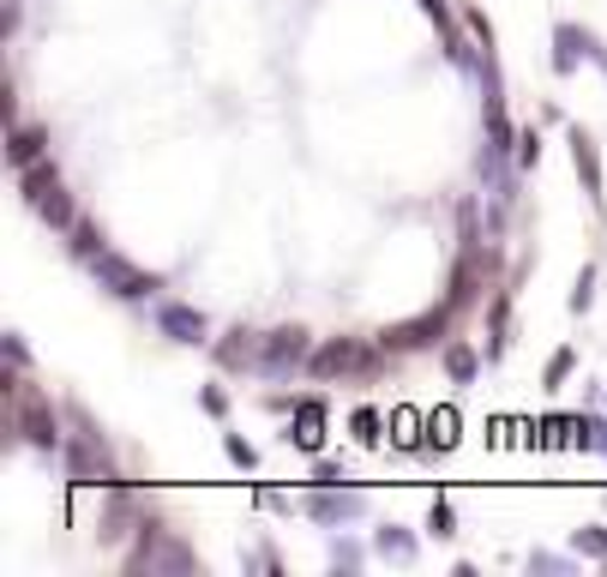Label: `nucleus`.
I'll use <instances>...</instances> for the list:
<instances>
[{"mask_svg": "<svg viewBox=\"0 0 607 577\" xmlns=\"http://www.w3.org/2000/svg\"><path fill=\"white\" fill-rule=\"evenodd\" d=\"M19 192L31 199V211H37L49 229L72 235V223H79V205H72V192H67V181H61V169H54L49 157L31 162V169H19Z\"/></svg>", "mask_w": 607, "mask_h": 577, "instance_id": "nucleus-1", "label": "nucleus"}, {"mask_svg": "<svg viewBox=\"0 0 607 577\" xmlns=\"http://www.w3.org/2000/svg\"><path fill=\"white\" fill-rule=\"evenodd\" d=\"M72 427H79V434H67V446H61L67 476L79 481V487H109V481H121V476H115V464H109V439L91 427V416H84V409H72Z\"/></svg>", "mask_w": 607, "mask_h": 577, "instance_id": "nucleus-2", "label": "nucleus"}, {"mask_svg": "<svg viewBox=\"0 0 607 577\" xmlns=\"http://www.w3.org/2000/svg\"><path fill=\"white\" fill-rule=\"evenodd\" d=\"M139 529H145V541L127 554V566H132V571H175V577H187L192 566H199V559H192V547H187L181 536H169V529H162L157 517H145Z\"/></svg>", "mask_w": 607, "mask_h": 577, "instance_id": "nucleus-3", "label": "nucleus"}, {"mask_svg": "<svg viewBox=\"0 0 607 577\" xmlns=\"http://www.w3.org/2000/svg\"><path fill=\"white\" fill-rule=\"evenodd\" d=\"M379 367V355L361 344V337H331V344L314 349V361H307V374L314 379H367Z\"/></svg>", "mask_w": 607, "mask_h": 577, "instance_id": "nucleus-4", "label": "nucleus"}, {"mask_svg": "<svg viewBox=\"0 0 607 577\" xmlns=\"http://www.w3.org/2000/svg\"><path fill=\"white\" fill-rule=\"evenodd\" d=\"M91 277H97V283L109 289V295H121V301H151V295L162 289L157 271H139V265L121 259L115 247H102V253L91 259Z\"/></svg>", "mask_w": 607, "mask_h": 577, "instance_id": "nucleus-5", "label": "nucleus"}, {"mask_svg": "<svg viewBox=\"0 0 607 577\" xmlns=\"http://www.w3.org/2000/svg\"><path fill=\"white\" fill-rule=\"evenodd\" d=\"M12 434H19L24 446H37V451H61V446H67V434H61V421H54V409L42 404L37 391H24V385H19V404H12Z\"/></svg>", "mask_w": 607, "mask_h": 577, "instance_id": "nucleus-6", "label": "nucleus"}, {"mask_svg": "<svg viewBox=\"0 0 607 577\" xmlns=\"http://www.w3.org/2000/svg\"><path fill=\"white\" fill-rule=\"evenodd\" d=\"M314 361V337L301 325H283V331H265V349H259V374L265 379H283L295 367Z\"/></svg>", "mask_w": 607, "mask_h": 577, "instance_id": "nucleus-7", "label": "nucleus"}, {"mask_svg": "<svg viewBox=\"0 0 607 577\" xmlns=\"http://www.w3.org/2000/svg\"><path fill=\"white\" fill-rule=\"evenodd\" d=\"M446 331H451V301H446V307H427L421 319H404V325H391V331L379 337V349H391V355H409V349H434V344H446Z\"/></svg>", "mask_w": 607, "mask_h": 577, "instance_id": "nucleus-8", "label": "nucleus"}, {"mask_svg": "<svg viewBox=\"0 0 607 577\" xmlns=\"http://www.w3.org/2000/svg\"><path fill=\"white\" fill-rule=\"evenodd\" d=\"M157 331L169 337V344H187V349L217 344V337H211V319H205L199 307H187V301H157Z\"/></svg>", "mask_w": 607, "mask_h": 577, "instance_id": "nucleus-9", "label": "nucleus"}, {"mask_svg": "<svg viewBox=\"0 0 607 577\" xmlns=\"http://www.w3.org/2000/svg\"><path fill=\"white\" fill-rule=\"evenodd\" d=\"M307 517H314V524H361V517H367V494H355V487H314Z\"/></svg>", "mask_w": 607, "mask_h": 577, "instance_id": "nucleus-10", "label": "nucleus"}, {"mask_svg": "<svg viewBox=\"0 0 607 577\" xmlns=\"http://www.w3.org/2000/svg\"><path fill=\"white\" fill-rule=\"evenodd\" d=\"M259 349H265V331H247V325H235L211 344V355L229 367V374H259Z\"/></svg>", "mask_w": 607, "mask_h": 577, "instance_id": "nucleus-11", "label": "nucleus"}, {"mask_svg": "<svg viewBox=\"0 0 607 577\" xmlns=\"http://www.w3.org/2000/svg\"><path fill=\"white\" fill-rule=\"evenodd\" d=\"M571 162H577V175H584L589 205H607V192H601V157H596V139H589L584 127H571Z\"/></svg>", "mask_w": 607, "mask_h": 577, "instance_id": "nucleus-12", "label": "nucleus"}, {"mask_svg": "<svg viewBox=\"0 0 607 577\" xmlns=\"http://www.w3.org/2000/svg\"><path fill=\"white\" fill-rule=\"evenodd\" d=\"M42 157H49V132H42V127L19 121L7 132V162H12V169H31V162H42Z\"/></svg>", "mask_w": 607, "mask_h": 577, "instance_id": "nucleus-13", "label": "nucleus"}, {"mask_svg": "<svg viewBox=\"0 0 607 577\" xmlns=\"http://www.w3.org/2000/svg\"><path fill=\"white\" fill-rule=\"evenodd\" d=\"M325 404H314V397H307V404H295V421H289V446H301V451H314L319 457V446H325Z\"/></svg>", "mask_w": 607, "mask_h": 577, "instance_id": "nucleus-14", "label": "nucleus"}, {"mask_svg": "<svg viewBox=\"0 0 607 577\" xmlns=\"http://www.w3.org/2000/svg\"><path fill=\"white\" fill-rule=\"evenodd\" d=\"M577 54H596V42H589V31H577V24H559L554 31V72H577Z\"/></svg>", "mask_w": 607, "mask_h": 577, "instance_id": "nucleus-15", "label": "nucleus"}, {"mask_svg": "<svg viewBox=\"0 0 607 577\" xmlns=\"http://www.w3.org/2000/svg\"><path fill=\"white\" fill-rule=\"evenodd\" d=\"M132 524V494L121 481H109V511H102V541H121Z\"/></svg>", "mask_w": 607, "mask_h": 577, "instance_id": "nucleus-16", "label": "nucleus"}, {"mask_svg": "<svg viewBox=\"0 0 607 577\" xmlns=\"http://www.w3.org/2000/svg\"><path fill=\"white\" fill-rule=\"evenodd\" d=\"M374 554L391 559V566H409V559H416V536H409V529H397V524H385L379 536H374Z\"/></svg>", "mask_w": 607, "mask_h": 577, "instance_id": "nucleus-17", "label": "nucleus"}, {"mask_svg": "<svg viewBox=\"0 0 607 577\" xmlns=\"http://www.w3.org/2000/svg\"><path fill=\"white\" fill-rule=\"evenodd\" d=\"M571 554H584V559H601V566H607V529H601V524H584V529H577V536H571Z\"/></svg>", "mask_w": 607, "mask_h": 577, "instance_id": "nucleus-18", "label": "nucleus"}, {"mask_svg": "<svg viewBox=\"0 0 607 577\" xmlns=\"http://www.w3.org/2000/svg\"><path fill=\"white\" fill-rule=\"evenodd\" d=\"M427 446H434V451H451L457 446V416H451V409L427 416Z\"/></svg>", "mask_w": 607, "mask_h": 577, "instance_id": "nucleus-19", "label": "nucleus"}, {"mask_svg": "<svg viewBox=\"0 0 607 577\" xmlns=\"http://www.w3.org/2000/svg\"><path fill=\"white\" fill-rule=\"evenodd\" d=\"M446 367H451V379L457 385H464V379H476V349H469V344H446Z\"/></svg>", "mask_w": 607, "mask_h": 577, "instance_id": "nucleus-20", "label": "nucleus"}, {"mask_svg": "<svg viewBox=\"0 0 607 577\" xmlns=\"http://www.w3.org/2000/svg\"><path fill=\"white\" fill-rule=\"evenodd\" d=\"M72 253H79L84 265H91V259L102 253V235H97V223H84V217L72 223Z\"/></svg>", "mask_w": 607, "mask_h": 577, "instance_id": "nucleus-21", "label": "nucleus"}, {"mask_svg": "<svg viewBox=\"0 0 607 577\" xmlns=\"http://www.w3.org/2000/svg\"><path fill=\"white\" fill-rule=\"evenodd\" d=\"M464 301H476V259H464L451 277V307H464Z\"/></svg>", "mask_w": 607, "mask_h": 577, "instance_id": "nucleus-22", "label": "nucleus"}, {"mask_svg": "<svg viewBox=\"0 0 607 577\" xmlns=\"http://www.w3.org/2000/svg\"><path fill=\"white\" fill-rule=\"evenodd\" d=\"M427 529H434L439 541H446V536H457V511L446 506V499H434V511H427Z\"/></svg>", "mask_w": 607, "mask_h": 577, "instance_id": "nucleus-23", "label": "nucleus"}, {"mask_svg": "<svg viewBox=\"0 0 607 577\" xmlns=\"http://www.w3.org/2000/svg\"><path fill=\"white\" fill-rule=\"evenodd\" d=\"M307 481H314V487H344V481H349V469H344V464H331V457H319Z\"/></svg>", "mask_w": 607, "mask_h": 577, "instance_id": "nucleus-24", "label": "nucleus"}, {"mask_svg": "<svg viewBox=\"0 0 607 577\" xmlns=\"http://www.w3.org/2000/svg\"><path fill=\"white\" fill-rule=\"evenodd\" d=\"M349 427H355V439L379 446V427H385V421H379V409H355V421H349Z\"/></svg>", "mask_w": 607, "mask_h": 577, "instance_id": "nucleus-25", "label": "nucleus"}, {"mask_svg": "<svg viewBox=\"0 0 607 577\" xmlns=\"http://www.w3.org/2000/svg\"><path fill=\"white\" fill-rule=\"evenodd\" d=\"M464 24H469V37H476V42H481V54H494V24H487V19H481V12H476V7H469V12H464Z\"/></svg>", "mask_w": 607, "mask_h": 577, "instance_id": "nucleus-26", "label": "nucleus"}, {"mask_svg": "<svg viewBox=\"0 0 607 577\" xmlns=\"http://www.w3.org/2000/svg\"><path fill=\"white\" fill-rule=\"evenodd\" d=\"M331 566L337 571H355V566H361V547H355V541H331Z\"/></svg>", "mask_w": 607, "mask_h": 577, "instance_id": "nucleus-27", "label": "nucleus"}, {"mask_svg": "<svg viewBox=\"0 0 607 577\" xmlns=\"http://www.w3.org/2000/svg\"><path fill=\"white\" fill-rule=\"evenodd\" d=\"M536 157H541V139L536 132H517V169H536Z\"/></svg>", "mask_w": 607, "mask_h": 577, "instance_id": "nucleus-28", "label": "nucleus"}, {"mask_svg": "<svg viewBox=\"0 0 607 577\" xmlns=\"http://www.w3.org/2000/svg\"><path fill=\"white\" fill-rule=\"evenodd\" d=\"M7 361H12V374H24V367H31V349H24L19 331H7Z\"/></svg>", "mask_w": 607, "mask_h": 577, "instance_id": "nucleus-29", "label": "nucleus"}, {"mask_svg": "<svg viewBox=\"0 0 607 577\" xmlns=\"http://www.w3.org/2000/svg\"><path fill=\"white\" fill-rule=\"evenodd\" d=\"M223 451H229V464H241V469H253V464H259V457H253V446H247V439H235V434L223 439Z\"/></svg>", "mask_w": 607, "mask_h": 577, "instance_id": "nucleus-30", "label": "nucleus"}, {"mask_svg": "<svg viewBox=\"0 0 607 577\" xmlns=\"http://www.w3.org/2000/svg\"><path fill=\"white\" fill-rule=\"evenodd\" d=\"M566 374H571V349H559L554 361H547V385H559V379H566Z\"/></svg>", "mask_w": 607, "mask_h": 577, "instance_id": "nucleus-31", "label": "nucleus"}, {"mask_svg": "<svg viewBox=\"0 0 607 577\" xmlns=\"http://www.w3.org/2000/svg\"><path fill=\"white\" fill-rule=\"evenodd\" d=\"M571 559H559V554H529V571H566Z\"/></svg>", "mask_w": 607, "mask_h": 577, "instance_id": "nucleus-32", "label": "nucleus"}, {"mask_svg": "<svg viewBox=\"0 0 607 577\" xmlns=\"http://www.w3.org/2000/svg\"><path fill=\"white\" fill-rule=\"evenodd\" d=\"M199 404H205V409H211V416H223V409H229V397H223V391H217V385H205V391H199Z\"/></svg>", "mask_w": 607, "mask_h": 577, "instance_id": "nucleus-33", "label": "nucleus"}, {"mask_svg": "<svg viewBox=\"0 0 607 577\" xmlns=\"http://www.w3.org/2000/svg\"><path fill=\"white\" fill-rule=\"evenodd\" d=\"M584 307H589V271L577 277V289H571V314H584Z\"/></svg>", "mask_w": 607, "mask_h": 577, "instance_id": "nucleus-34", "label": "nucleus"}]
</instances>
